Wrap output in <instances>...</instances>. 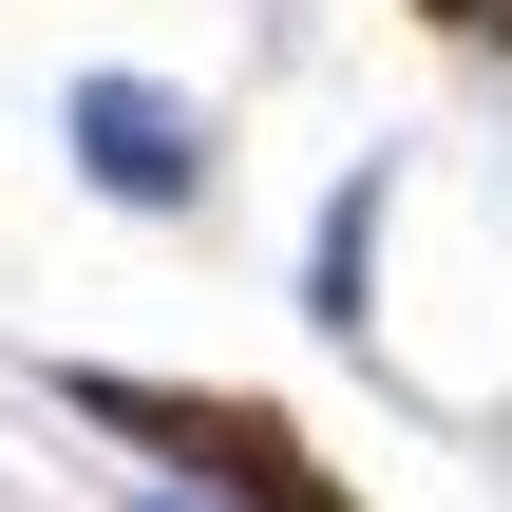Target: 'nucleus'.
<instances>
[{
	"label": "nucleus",
	"mask_w": 512,
	"mask_h": 512,
	"mask_svg": "<svg viewBox=\"0 0 512 512\" xmlns=\"http://www.w3.org/2000/svg\"><path fill=\"white\" fill-rule=\"evenodd\" d=\"M95 437H133V456H171L190 494H228V512H361L323 456H304V418H266V399H209V380H133V361H76L57 380Z\"/></svg>",
	"instance_id": "nucleus-1"
},
{
	"label": "nucleus",
	"mask_w": 512,
	"mask_h": 512,
	"mask_svg": "<svg viewBox=\"0 0 512 512\" xmlns=\"http://www.w3.org/2000/svg\"><path fill=\"white\" fill-rule=\"evenodd\" d=\"M76 171H95L114 209H190V190H209V133H190V95H152V76H76Z\"/></svg>",
	"instance_id": "nucleus-2"
},
{
	"label": "nucleus",
	"mask_w": 512,
	"mask_h": 512,
	"mask_svg": "<svg viewBox=\"0 0 512 512\" xmlns=\"http://www.w3.org/2000/svg\"><path fill=\"white\" fill-rule=\"evenodd\" d=\"M361 285H380V171L323 209V323H342V342H361Z\"/></svg>",
	"instance_id": "nucleus-3"
},
{
	"label": "nucleus",
	"mask_w": 512,
	"mask_h": 512,
	"mask_svg": "<svg viewBox=\"0 0 512 512\" xmlns=\"http://www.w3.org/2000/svg\"><path fill=\"white\" fill-rule=\"evenodd\" d=\"M418 19H437V38H512V0H418Z\"/></svg>",
	"instance_id": "nucleus-4"
},
{
	"label": "nucleus",
	"mask_w": 512,
	"mask_h": 512,
	"mask_svg": "<svg viewBox=\"0 0 512 512\" xmlns=\"http://www.w3.org/2000/svg\"><path fill=\"white\" fill-rule=\"evenodd\" d=\"M190 512H209V494H190Z\"/></svg>",
	"instance_id": "nucleus-5"
}]
</instances>
